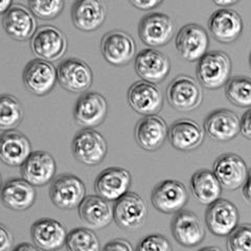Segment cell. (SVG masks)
<instances>
[{
	"label": "cell",
	"mask_w": 251,
	"mask_h": 251,
	"mask_svg": "<svg viewBox=\"0 0 251 251\" xmlns=\"http://www.w3.org/2000/svg\"><path fill=\"white\" fill-rule=\"evenodd\" d=\"M167 98L170 106L181 112L197 109L203 100L201 86L190 75H180L173 78L167 88Z\"/></svg>",
	"instance_id": "7a4b0ae2"
},
{
	"label": "cell",
	"mask_w": 251,
	"mask_h": 251,
	"mask_svg": "<svg viewBox=\"0 0 251 251\" xmlns=\"http://www.w3.org/2000/svg\"><path fill=\"white\" fill-rule=\"evenodd\" d=\"M132 176L128 170L111 167L100 172L94 182V190L100 197L114 202L129 192Z\"/></svg>",
	"instance_id": "ffe728a7"
},
{
	"label": "cell",
	"mask_w": 251,
	"mask_h": 251,
	"mask_svg": "<svg viewBox=\"0 0 251 251\" xmlns=\"http://www.w3.org/2000/svg\"><path fill=\"white\" fill-rule=\"evenodd\" d=\"M208 30L216 41L229 44L241 37L244 30V22L238 12L230 9H220L209 17Z\"/></svg>",
	"instance_id": "e0dca14e"
},
{
	"label": "cell",
	"mask_w": 251,
	"mask_h": 251,
	"mask_svg": "<svg viewBox=\"0 0 251 251\" xmlns=\"http://www.w3.org/2000/svg\"><path fill=\"white\" fill-rule=\"evenodd\" d=\"M242 187H243V195H244L246 201L249 202L250 201V178L249 177L245 180V182L243 183Z\"/></svg>",
	"instance_id": "b9f144b4"
},
{
	"label": "cell",
	"mask_w": 251,
	"mask_h": 251,
	"mask_svg": "<svg viewBox=\"0 0 251 251\" xmlns=\"http://www.w3.org/2000/svg\"><path fill=\"white\" fill-rule=\"evenodd\" d=\"M72 150L78 162L92 167L103 162L108 152V146L100 133L94 129L84 128L74 137Z\"/></svg>",
	"instance_id": "277c9868"
},
{
	"label": "cell",
	"mask_w": 251,
	"mask_h": 251,
	"mask_svg": "<svg viewBox=\"0 0 251 251\" xmlns=\"http://www.w3.org/2000/svg\"><path fill=\"white\" fill-rule=\"evenodd\" d=\"M15 250H19V251L29 250V251H33V250H39V249L34 244H30V243H21L20 245L15 247Z\"/></svg>",
	"instance_id": "f6af8a7d"
},
{
	"label": "cell",
	"mask_w": 251,
	"mask_h": 251,
	"mask_svg": "<svg viewBox=\"0 0 251 251\" xmlns=\"http://www.w3.org/2000/svg\"><path fill=\"white\" fill-rule=\"evenodd\" d=\"M204 137V129L197 122L188 119L176 121L168 130L171 145L181 152H190L200 148Z\"/></svg>",
	"instance_id": "484cf974"
},
{
	"label": "cell",
	"mask_w": 251,
	"mask_h": 251,
	"mask_svg": "<svg viewBox=\"0 0 251 251\" xmlns=\"http://www.w3.org/2000/svg\"><path fill=\"white\" fill-rule=\"evenodd\" d=\"M153 206L162 214H176L182 210L188 201L185 185L177 180H164L151 195Z\"/></svg>",
	"instance_id": "2e32d148"
},
{
	"label": "cell",
	"mask_w": 251,
	"mask_h": 251,
	"mask_svg": "<svg viewBox=\"0 0 251 251\" xmlns=\"http://www.w3.org/2000/svg\"><path fill=\"white\" fill-rule=\"evenodd\" d=\"M133 246L131 243L124 239H115L111 242L107 243V245L104 247V250H124V251H132Z\"/></svg>",
	"instance_id": "ab89813d"
},
{
	"label": "cell",
	"mask_w": 251,
	"mask_h": 251,
	"mask_svg": "<svg viewBox=\"0 0 251 251\" xmlns=\"http://www.w3.org/2000/svg\"><path fill=\"white\" fill-rule=\"evenodd\" d=\"M113 221L122 229L136 230L143 227L148 220V207L140 196L127 192L113 204Z\"/></svg>",
	"instance_id": "3957f363"
},
{
	"label": "cell",
	"mask_w": 251,
	"mask_h": 251,
	"mask_svg": "<svg viewBox=\"0 0 251 251\" xmlns=\"http://www.w3.org/2000/svg\"><path fill=\"white\" fill-rule=\"evenodd\" d=\"M108 113V103L99 92L84 93L77 99L74 116L75 123L83 128L94 129L103 124Z\"/></svg>",
	"instance_id": "4fadbf2b"
},
{
	"label": "cell",
	"mask_w": 251,
	"mask_h": 251,
	"mask_svg": "<svg viewBox=\"0 0 251 251\" xmlns=\"http://www.w3.org/2000/svg\"><path fill=\"white\" fill-rule=\"evenodd\" d=\"M213 173L221 187L227 191L239 190L249 177V169L245 160L233 153L219 156L214 162Z\"/></svg>",
	"instance_id": "ba28073f"
},
{
	"label": "cell",
	"mask_w": 251,
	"mask_h": 251,
	"mask_svg": "<svg viewBox=\"0 0 251 251\" xmlns=\"http://www.w3.org/2000/svg\"><path fill=\"white\" fill-rule=\"evenodd\" d=\"M240 0H213V2L218 5V6H222V7H227L233 5L235 3H238Z\"/></svg>",
	"instance_id": "7bdbcfd3"
},
{
	"label": "cell",
	"mask_w": 251,
	"mask_h": 251,
	"mask_svg": "<svg viewBox=\"0 0 251 251\" xmlns=\"http://www.w3.org/2000/svg\"><path fill=\"white\" fill-rule=\"evenodd\" d=\"M13 246V235L3 224H0V251L11 250Z\"/></svg>",
	"instance_id": "74e56055"
},
{
	"label": "cell",
	"mask_w": 251,
	"mask_h": 251,
	"mask_svg": "<svg viewBox=\"0 0 251 251\" xmlns=\"http://www.w3.org/2000/svg\"><path fill=\"white\" fill-rule=\"evenodd\" d=\"M191 190L195 199L204 205L221 197L222 187L214 173L208 170L196 172L191 179Z\"/></svg>",
	"instance_id": "4dcf8cb0"
},
{
	"label": "cell",
	"mask_w": 251,
	"mask_h": 251,
	"mask_svg": "<svg viewBox=\"0 0 251 251\" xmlns=\"http://www.w3.org/2000/svg\"><path fill=\"white\" fill-rule=\"evenodd\" d=\"M202 250H217V251H219L220 248L219 247H205V248H202Z\"/></svg>",
	"instance_id": "bcb514c9"
},
{
	"label": "cell",
	"mask_w": 251,
	"mask_h": 251,
	"mask_svg": "<svg viewBox=\"0 0 251 251\" xmlns=\"http://www.w3.org/2000/svg\"><path fill=\"white\" fill-rule=\"evenodd\" d=\"M226 98L234 106L249 108L251 106V80L248 76H234L225 84Z\"/></svg>",
	"instance_id": "d6a6232c"
},
{
	"label": "cell",
	"mask_w": 251,
	"mask_h": 251,
	"mask_svg": "<svg viewBox=\"0 0 251 251\" xmlns=\"http://www.w3.org/2000/svg\"><path fill=\"white\" fill-rule=\"evenodd\" d=\"M250 119H251V111L248 109L247 111L243 114L242 119L240 120V132L245 136L247 139H251V126H250Z\"/></svg>",
	"instance_id": "60d3db41"
},
{
	"label": "cell",
	"mask_w": 251,
	"mask_h": 251,
	"mask_svg": "<svg viewBox=\"0 0 251 251\" xmlns=\"http://www.w3.org/2000/svg\"><path fill=\"white\" fill-rule=\"evenodd\" d=\"M65 34L52 25H42L30 38V49L39 59L54 62L61 59L67 50Z\"/></svg>",
	"instance_id": "5b68a950"
},
{
	"label": "cell",
	"mask_w": 251,
	"mask_h": 251,
	"mask_svg": "<svg viewBox=\"0 0 251 251\" xmlns=\"http://www.w3.org/2000/svg\"><path fill=\"white\" fill-rule=\"evenodd\" d=\"M2 187V177H1V173H0V190Z\"/></svg>",
	"instance_id": "7dc6e473"
},
{
	"label": "cell",
	"mask_w": 251,
	"mask_h": 251,
	"mask_svg": "<svg viewBox=\"0 0 251 251\" xmlns=\"http://www.w3.org/2000/svg\"><path fill=\"white\" fill-rule=\"evenodd\" d=\"M33 152L27 136L17 130L0 134V160L9 167H20Z\"/></svg>",
	"instance_id": "83f0119b"
},
{
	"label": "cell",
	"mask_w": 251,
	"mask_h": 251,
	"mask_svg": "<svg viewBox=\"0 0 251 251\" xmlns=\"http://www.w3.org/2000/svg\"><path fill=\"white\" fill-rule=\"evenodd\" d=\"M231 59L223 51L206 52L198 61L196 75L200 86L206 89H219L230 78Z\"/></svg>",
	"instance_id": "6da1fadb"
},
{
	"label": "cell",
	"mask_w": 251,
	"mask_h": 251,
	"mask_svg": "<svg viewBox=\"0 0 251 251\" xmlns=\"http://www.w3.org/2000/svg\"><path fill=\"white\" fill-rule=\"evenodd\" d=\"M205 223L208 230L217 237H227L240 221V213L234 204L226 199L219 198L207 205Z\"/></svg>",
	"instance_id": "8fae6325"
},
{
	"label": "cell",
	"mask_w": 251,
	"mask_h": 251,
	"mask_svg": "<svg viewBox=\"0 0 251 251\" xmlns=\"http://www.w3.org/2000/svg\"><path fill=\"white\" fill-rule=\"evenodd\" d=\"M106 15V4L103 0H75L72 7L74 25L85 33L99 29L104 25Z\"/></svg>",
	"instance_id": "d4e9b609"
},
{
	"label": "cell",
	"mask_w": 251,
	"mask_h": 251,
	"mask_svg": "<svg viewBox=\"0 0 251 251\" xmlns=\"http://www.w3.org/2000/svg\"><path fill=\"white\" fill-rule=\"evenodd\" d=\"M77 208L81 221L91 229L105 228L113 221L112 205L98 195L85 196Z\"/></svg>",
	"instance_id": "4316f807"
},
{
	"label": "cell",
	"mask_w": 251,
	"mask_h": 251,
	"mask_svg": "<svg viewBox=\"0 0 251 251\" xmlns=\"http://www.w3.org/2000/svg\"><path fill=\"white\" fill-rule=\"evenodd\" d=\"M168 125L157 114L146 115L135 126L134 136L137 145L148 152H155L168 138Z\"/></svg>",
	"instance_id": "7402d4cb"
},
{
	"label": "cell",
	"mask_w": 251,
	"mask_h": 251,
	"mask_svg": "<svg viewBox=\"0 0 251 251\" xmlns=\"http://www.w3.org/2000/svg\"><path fill=\"white\" fill-rule=\"evenodd\" d=\"M13 4V0H0V15H3Z\"/></svg>",
	"instance_id": "ee69618b"
},
{
	"label": "cell",
	"mask_w": 251,
	"mask_h": 251,
	"mask_svg": "<svg viewBox=\"0 0 251 251\" xmlns=\"http://www.w3.org/2000/svg\"><path fill=\"white\" fill-rule=\"evenodd\" d=\"M134 66L141 80L160 84L171 72V61L163 52L153 49L141 50L134 58Z\"/></svg>",
	"instance_id": "ac0fdd59"
},
{
	"label": "cell",
	"mask_w": 251,
	"mask_h": 251,
	"mask_svg": "<svg viewBox=\"0 0 251 251\" xmlns=\"http://www.w3.org/2000/svg\"><path fill=\"white\" fill-rule=\"evenodd\" d=\"M138 251H172L173 246L167 238L161 234L148 235L144 240H141L136 247Z\"/></svg>",
	"instance_id": "8d00e7d4"
},
{
	"label": "cell",
	"mask_w": 251,
	"mask_h": 251,
	"mask_svg": "<svg viewBox=\"0 0 251 251\" xmlns=\"http://www.w3.org/2000/svg\"><path fill=\"white\" fill-rule=\"evenodd\" d=\"M30 234L34 245L39 250L52 251L64 246L67 229L61 221L44 218L31 225Z\"/></svg>",
	"instance_id": "cb8c5ba5"
},
{
	"label": "cell",
	"mask_w": 251,
	"mask_h": 251,
	"mask_svg": "<svg viewBox=\"0 0 251 251\" xmlns=\"http://www.w3.org/2000/svg\"><path fill=\"white\" fill-rule=\"evenodd\" d=\"M203 129L209 137L227 143L240 133V119L231 110L218 109L206 116Z\"/></svg>",
	"instance_id": "f1b7e54d"
},
{
	"label": "cell",
	"mask_w": 251,
	"mask_h": 251,
	"mask_svg": "<svg viewBox=\"0 0 251 251\" xmlns=\"http://www.w3.org/2000/svg\"><path fill=\"white\" fill-rule=\"evenodd\" d=\"M86 196V186L78 177L66 174L59 176L50 190L51 202L61 209H75Z\"/></svg>",
	"instance_id": "9a60e30c"
},
{
	"label": "cell",
	"mask_w": 251,
	"mask_h": 251,
	"mask_svg": "<svg viewBox=\"0 0 251 251\" xmlns=\"http://www.w3.org/2000/svg\"><path fill=\"white\" fill-rule=\"evenodd\" d=\"M172 233L179 245L195 247L205 238V229L199 217L190 210H180L172 221Z\"/></svg>",
	"instance_id": "603a6c76"
},
{
	"label": "cell",
	"mask_w": 251,
	"mask_h": 251,
	"mask_svg": "<svg viewBox=\"0 0 251 251\" xmlns=\"http://www.w3.org/2000/svg\"><path fill=\"white\" fill-rule=\"evenodd\" d=\"M100 51L109 64L126 66L135 58L136 43L133 37L126 31L111 30L101 39Z\"/></svg>",
	"instance_id": "52a82bcc"
},
{
	"label": "cell",
	"mask_w": 251,
	"mask_h": 251,
	"mask_svg": "<svg viewBox=\"0 0 251 251\" xmlns=\"http://www.w3.org/2000/svg\"><path fill=\"white\" fill-rule=\"evenodd\" d=\"M227 248L230 251L251 250V227L250 224H242L227 235Z\"/></svg>",
	"instance_id": "d590c367"
},
{
	"label": "cell",
	"mask_w": 251,
	"mask_h": 251,
	"mask_svg": "<svg viewBox=\"0 0 251 251\" xmlns=\"http://www.w3.org/2000/svg\"><path fill=\"white\" fill-rule=\"evenodd\" d=\"M128 104L140 115L158 114L163 107V96L156 84L140 80L130 86Z\"/></svg>",
	"instance_id": "5bb4252c"
},
{
	"label": "cell",
	"mask_w": 251,
	"mask_h": 251,
	"mask_svg": "<svg viewBox=\"0 0 251 251\" xmlns=\"http://www.w3.org/2000/svg\"><path fill=\"white\" fill-rule=\"evenodd\" d=\"M65 0H28V9L35 17L42 20H52L62 14Z\"/></svg>",
	"instance_id": "e575fe53"
},
{
	"label": "cell",
	"mask_w": 251,
	"mask_h": 251,
	"mask_svg": "<svg viewBox=\"0 0 251 251\" xmlns=\"http://www.w3.org/2000/svg\"><path fill=\"white\" fill-rule=\"evenodd\" d=\"M23 120L22 105L11 94L0 96V131L14 130Z\"/></svg>",
	"instance_id": "1f68e13d"
},
{
	"label": "cell",
	"mask_w": 251,
	"mask_h": 251,
	"mask_svg": "<svg viewBox=\"0 0 251 251\" xmlns=\"http://www.w3.org/2000/svg\"><path fill=\"white\" fill-rule=\"evenodd\" d=\"M175 31L174 20L163 13L146 15L138 25L139 39L145 45L150 47L167 45L174 37Z\"/></svg>",
	"instance_id": "8992f818"
},
{
	"label": "cell",
	"mask_w": 251,
	"mask_h": 251,
	"mask_svg": "<svg viewBox=\"0 0 251 251\" xmlns=\"http://www.w3.org/2000/svg\"><path fill=\"white\" fill-rule=\"evenodd\" d=\"M35 186L23 178L12 179L0 190V199L3 205L12 210L23 211L30 208L36 202Z\"/></svg>",
	"instance_id": "f546056e"
},
{
	"label": "cell",
	"mask_w": 251,
	"mask_h": 251,
	"mask_svg": "<svg viewBox=\"0 0 251 251\" xmlns=\"http://www.w3.org/2000/svg\"><path fill=\"white\" fill-rule=\"evenodd\" d=\"M207 30L197 23H190L180 28L176 36V49L179 56L188 62H197L208 50Z\"/></svg>",
	"instance_id": "30bf717a"
},
{
	"label": "cell",
	"mask_w": 251,
	"mask_h": 251,
	"mask_svg": "<svg viewBox=\"0 0 251 251\" xmlns=\"http://www.w3.org/2000/svg\"><path fill=\"white\" fill-rule=\"evenodd\" d=\"M2 26L14 40L28 41L37 29V21L25 5L15 3L3 14Z\"/></svg>",
	"instance_id": "44dd1931"
},
{
	"label": "cell",
	"mask_w": 251,
	"mask_h": 251,
	"mask_svg": "<svg viewBox=\"0 0 251 251\" xmlns=\"http://www.w3.org/2000/svg\"><path fill=\"white\" fill-rule=\"evenodd\" d=\"M21 176L33 186H44L53 179L57 172L56 160L49 152H31L20 166Z\"/></svg>",
	"instance_id": "d6986e66"
},
{
	"label": "cell",
	"mask_w": 251,
	"mask_h": 251,
	"mask_svg": "<svg viewBox=\"0 0 251 251\" xmlns=\"http://www.w3.org/2000/svg\"><path fill=\"white\" fill-rule=\"evenodd\" d=\"M64 245L72 251H98L100 248L97 233L87 227H77L70 230Z\"/></svg>",
	"instance_id": "836d02e7"
},
{
	"label": "cell",
	"mask_w": 251,
	"mask_h": 251,
	"mask_svg": "<svg viewBox=\"0 0 251 251\" xmlns=\"http://www.w3.org/2000/svg\"><path fill=\"white\" fill-rule=\"evenodd\" d=\"M129 2L140 11H151L158 7L163 0H129Z\"/></svg>",
	"instance_id": "f35d334b"
},
{
	"label": "cell",
	"mask_w": 251,
	"mask_h": 251,
	"mask_svg": "<svg viewBox=\"0 0 251 251\" xmlns=\"http://www.w3.org/2000/svg\"><path fill=\"white\" fill-rule=\"evenodd\" d=\"M22 81L25 88L35 96H47L56 86L57 68L49 61L31 60L23 69Z\"/></svg>",
	"instance_id": "9c48e42d"
},
{
	"label": "cell",
	"mask_w": 251,
	"mask_h": 251,
	"mask_svg": "<svg viewBox=\"0 0 251 251\" xmlns=\"http://www.w3.org/2000/svg\"><path fill=\"white\" fill-rule=\"evenodd\" d=\"M57 81L69 92H85L93 84V73L86 62L69 58L57 68Z\"/></svg>",
	"instance_id": "7c38bea8"
}]
</instances>
